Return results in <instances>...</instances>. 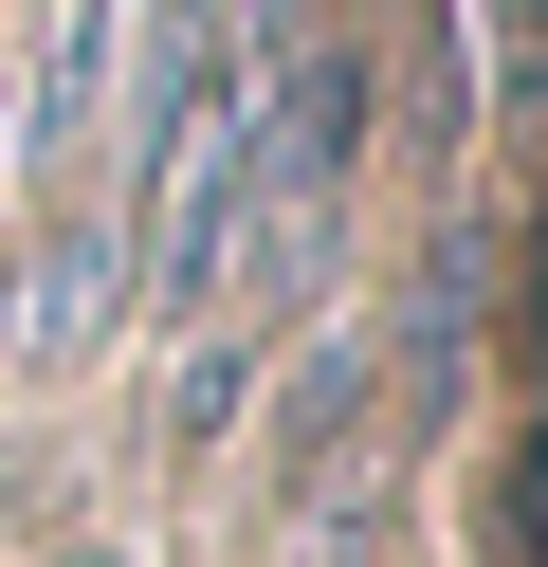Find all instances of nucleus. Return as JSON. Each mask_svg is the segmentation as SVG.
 Wrapping results in <instances>:
<instances>
[{"instance_id":"f257e3e1","label":"nucleus","mask_w":548,"mask_h":567,"mask_svg":"<svg viewBox=\"0 0 548 567\" xmlns=\"http://www.w3.org/2000/svg\"><path fill=\"white\" fill-rule=\"evenodd\" d=\"M494 567H548V457H511V476H494Z\"/></svg>"}]
</instances>
